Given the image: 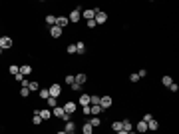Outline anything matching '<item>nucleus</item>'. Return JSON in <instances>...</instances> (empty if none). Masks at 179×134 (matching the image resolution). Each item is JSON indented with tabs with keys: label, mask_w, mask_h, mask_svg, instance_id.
<instances>
[{
	"label": "nucleus",
	"mask_w": 179,
	"mask_h": 134,
	"mask_svg": "<svg viewBox=\"0 0 179 134\" xmlns=\"http://www.w3.org/2000/svg\"><path fill=\"white\" fill-rule=\"evenodd\" d=\"M8 72H10L12 76H16V74L20 72V66H16V64H10V68H8Z\"/></svg>",
	"instance_id": "nucleus-29"
},
{
	"label": "nucleus",
	"mask_w": 179,
	"mask_h": 134,
	"mask_svg": "<svg viewBox=\"0 0 179 134\" xmlns=\"http://www.w3.org/2000/svg\"><path fill=\"white\" fill-rule=\"evenodd\" d=\"M2 52H4V50H2V48H0V56H2Z\"/></svg>",
	"instance_id": "nucleus-46"
},
{
	"label": "nucleus",
	"mask_w": 179,
	"mask_h": 134,
	"mask_svg": "<svg viewBox=\"0 0 179 134\" xmlns=\"http://www.w3.org/2000/svg\"><path fill=\"white\" fill-rule=\"evenodd\" d=\"M100 94H90V104H100Z\"/></svg>",
	"instance_id": "nucleus-28"
},
{
	"label": "nucleus",
	"mask_w": 179,
	"mask_h": 134,
	"mask_svg": "<svg viewBox=\"0 0 179 134\" xmlns=\"http://www.w3.org/2000/svg\"><path fill=\"white\" fill-rule=\"evenodd\" d=\"M62 108H64V112H66V114H70V116H72L76 110H78V104L72 102V100H68V102H64V106H62Z\"/></svg>",
	"instance_id": "nucleus-5"
},
{
	"label": "nucleus",
	"mask_w": 179,
	"mask_h": 134,
	"mask_svg": "<svg viewBox=\"0 0 179 134\" xmlns=\"http://www.w3.org/2000/svg\"><path fill=\"white\" fill-rule=\"evenodd\" d=\"M38 114H40L42 120H50V118H52V110H50V108H42Z\"/></svg>",
	"instance_id": "nucleus-15"
},
{
	"label": "nucleus",
	"mask_w": 179,
	"mask_h": 134,
	"mask_svg": "<svg viewBox=\"0 0 179 134\" xmlns=\"http://www.w3.org/2000/svg\"><path fill=\"white\" fill-rule=\"evenodd\" d=\"M82 112H84V116H90V106H82Z\"/></svg>",
	"instance_id": "nucleus-41"
},
{
	"label": "nucleus",
	"mask_w": 179,
	"mask_h": 134,
	"mask_svg": "<svg viewBox=\"0 0 179 134\" xmlns=\"http://www.w3.org/2000/svg\"><path fill=\"white\" fill-rule=\"evenodd\" d=\"M93 20H96V26H101V24L108 22V14H105L104 10H97L96 16H93Z\"/></svg>",
	"instance_id": "nucleus-2"
},
{
	"label": "nucleus",
	"mask_w": 179,
	"mask_h": 134,
	"mask_svg": "<svg viewBox=\"0 0 179 134\" xmlns=\"http://www.w3.org/2000/svg\"><path fill=\"white\" fill-rule=\"evenodd\" d=\"M38 96H40L42 100H46V98H48V96H50V92H48V88H40V90H38Z\"/></svg>",
	"instance_id": "nucleus-26"
},
{
	"label": "nucleus",
	"mask_w": 179,
	"mask_h": 134,
	"mask_svg": "<svg viewBox=\"0 0 179 134\" xmlns=\"http://www.w3.org/2000/svg\"><path fill=\"white\" fill-rule=\"evenodd\" d=\"M14 80H16V82H20V84H22L24 76H22V74H20V72H18V74H16V76H14Z\"/></svg>",
	"instance_id": "nucleus-38"
},
{
	"label": "nucleus",
	"mask_w": 179,
	"mask_h": 134,
	"mask_svg": "<svg viewBox=\"0 0 179 134\" xmlns=\"http://www.w3.org/2000/svg\"><path fill=\"white\" fill-rule=\"evenodd\" d=\"M101 112L104 110H101L100 104H90V116H100Z\"/></svg>",
	"instance_id": "nucleus-10"
},
{
	"label": "nucleus",
	"mask_w": 179,
	"mask_h": 134,
	"mask_svg": "<svg viewBox=\"0 0 179 134\" xmlns=\"http://www.w3.org/2000/svg\"><path fill=\"white\" fill-rule=\"evenodd\" d=\"M52 116H56V118H62L64 122H68V120H72V116H70V114H66L62 106H56V108H52Z\"/></svg>",
	"instance_id": "nucleus-1"
},
{
	"label": "nucleus",
	"mask_w": 179,
	"mask_h": 134,
	"mask_svg": "<svg viewBox=\"0 0 179 134\" xmlns=\"http://www.w3.org/2000/svg\"><path fill=\"white\" fill-rule=\"evenodd\" d=\"M127 134H137V132H135V130H131V132H127Z\"/></svg>",
	"instance_id": "nucleus-45"
},
{
	"label": "nucleus",
	"mask_w": 179,
	"mask_h": 134,
	"mask_svg": "<svg viewBox=\"0 0 179 134\" xmlns=\"http://www.w3.org/2000/svg\"><path fill=\"white\" fill-rule=\"evenodd\" d=\"M157 128H159V122H157L155 118H151V120L147 122V132H155Z\"/></svg>",
	"instance_id": "nucleus-19"
},
{
	"label": "nucleus",
	"mask_w": 179,
	"mask_h": 134,
	"mask_svg": "<svg viewBox=\"0 0 179 134\" xmlns=\"http://www.w3.org/2000/svg\"><path fill=\"white\" fill-rule=\"evenodd\" d=\"M112 104H113L112 96H101V98H100V106H101V110H108V108H112Z\"/></svg>",
	"instance_id": "nucleus-7"
},
{
	"label": "nucleus",
	"mask_w": 179,
	"mask_h": 134,
	"mask_svg": "<svg viewBox=\"0 0 179 134\" xmlns=\"http://www.w3.org/2000/svg\"><path fill=\"white\" fill-rule=\"evenodd\" d=\"M66 84H68V86L74 84V76H72V74H68V76H66Z\"/></svg>",
	"instance_id": "nucleus-35"
},
{
	"label": "nucleus",
	"mask_w": 179,
	"mask_h": 134,
	"mask_svg": "<svg viewBox=\"0 0 179 134\" xmlns=\"http://www.w3.org/2000/svg\"><path fill=\"white\" fill-rule=\"evenodd\" d=\"M68 24H70L68 16H56V26H58V28H62V30H64V28H66Z\"/></svg>",
	"instance_id": "nucleus-9"
},
{
	"label": "nucleus",
	"mask_w": 179,
	"mask_h": 134,
	"mask_svg": "<svg viewBox=\"0 0 179 134\" xmlns=\"http://www.w3.org/2000/svg\"><path fill=\"white\" fill-rule=\"evenodd\" d=\"M86 50H88V46H86V42H76V54H86Z\"/></svg>",
	"instance_id": "nucleus-17"
},
{
	"label": "nucleus",
	"mask_w": 179,
	"mask_h": 134,
	"mask_svg": "<svg viewBox=\"0 0 179 134\" xmlns=\"http://www.w3.org/2000/svg\"><path fill=\"white\" fill-rule=\"evenodd\" d=\"M86 26H88V28H96V20H88Z\"/></svg>",
	"instance_id": "nucleus-39"
},
{
	"label": "nucleus",
	"mask_w": 179,
	"mask_h": 134,
	"mask_svg": "<svg viewBox=\"0 0 179 134\" xmlns=\"http://www.w3.org/2000/svg\"><path fill=\"white\" fill-rule=\"evenodd\" d=\"M46 22H48V26H54V24H56V16L48 14V16H46Z\"/></svg>",
	"instance_id": "nucleus-31"
},
{
	"label": "nucleus",
	"mask_w": 179,
	"mask_h": 134,
	"mask_svg": "<svg viewBox=\"0 0 179 134\" xmlns=\"http://www.w3.org/2000/svg\"><path fill=\"white\" fill-rule=\"evenodd\" d=\"M167 88H169V90H171V92H177V90H179V86H177V82H173V84H169V86H167Z\"/></svg>",
	"instance_id": "nucleus-36"
},
{
	"label": "nucleus",
	"mask_w": 179,
	"mask_h": 134,
	"mask_svg": "<svg viewBox=\"0 0 179 134\" xmlns=\"http://www.w3.org/2000/svg\"><path fill=\"white\" fill-rule=\"evenodd\" d=\"M20 74H22L24 78L30 76V74H32V66H30V64H22V66H20Z\"/></svg>",
	"instance_id": "nucleus-18"
},
{
	"label": "nucleus",
	"mask_w": 179,
	"mask_h": 134,
	"mask_svg": "<svg viewBox=\"0 0 179 134\" xmlns=\"http://www.w3.org/2000/svg\"><path fill=\"white\" fill-rule=\"evenodd\" d=\"M135 132H137V134H145V132H147V122L139 120V122L135 124Z\"/></svg>",
	"instance_id": "nucleus-12"
},
{
	"label": "nucleus",
	"mask_w": 179,
	"mask_h": 134,
	"mask_svg": "<svg viewBox=\"0 0 179 134\" xmlns=\"http://www.w3.org/2000/svg\"><path fill=\"white\" fill-rule=\"evenodd\" d=\"M82 134H93V128H92V124H90V122H86L82 126Z\"/></svg>",
	"instance_id": "nucleus-25"
},
{
	"label": "nucleus",
	"mask_w": 179,
	"mask_h": 134,
	"mask_svg": "<svg viewBox=\"0 0 179 134\" xmlns=\"http://www.w3.org/2000/svg\"><path fill=\"white\" fill-rule=\"evenodd\" d=\"M80 106H90V94H80Z\"/></svg>",
	"instance_id": "nucleus-20"
},
{
	"label": "nucleus",
	"mask_w": 179,
	"mask_h": 134,
	"mask_svg": "<svg viewBox=\"0 0 179 134\" xmlns=\"http://www.w3.org/2000/svg\"><path fill=\"white\" fill-rule=\"evenodd\" d=\"M88 122L92 124V128H97V126H100V124H101V118H97V116H93V118H90Z\"/></svg>",
	"instance_id": "nucleus-24"
},
{
	"label": "nucleus",
	"mask_w": 179,
	"mask_h": 134,
	"mask_svg": "<svg viewBox=\"0 0 179 134\" xmlns=\"http://www.w3.org/2000/svg\"><path fill=\"white\" fill-rule=\"evenodd\" d=\"M121 130H125V132H131V130H133V124H131L129 118L121 120Z\"/></svg>",
	"instance_id": "nucleus-16"
},
{
	"label": "nucleus",
	"mask_w": 179,
	"mask_h": 134,
	"mask_svg": "<svg viewBox=\"0 0 179 134\" xmlns=\"http://www.w3.org/2000/svg\"><path fill=\"white\" fill-rule=\"evenodd\" d=\"M116 134H127V132H125V130H119V132H116Z\"/></svg>",
	"instance_id": "nucleus-43"
},
{
	"label": "nucleus",
	"mask_w": 179,
	"mask_h": 134,
	"mask_svg": "<svg viewBox=\"0 0 179 134\" xmlns=\"http://www.w3.org/2000/svg\"><path fill=\"white\" fill-rule=\"evenodd\" d=\"M66 52H68V54H76V44H68Z\"/></svg>",
	"instance_id": "nucleus-34"
},
{
	"label": "nucleus",
	"mask_w": 179,
	"mask_h": 134,
	"mask_svg": "<svg viewBox=\"0 0 179 134\" xmlns=\"http://www.w3.org/2000/svg\"><path fill=\"white\" fill-rule=\"evenodd\" d=\"M64 132H76V122L74 120H68V122H64Z\"/></svg>",
	"instance_id": "nucleus-14"
},
{
	"label": "nucleus",
	"mask_w": 179,
	"mask_h": 134,
	"mask_svg": "<svg viewBox=\"0 0 179 134\" xmlns=\"http://www.w3.org/2000/svg\"><path fill=\"white\" fill-rule=\"evenodd\" d=\"M161 84H163V86L173 84V78H171V76H163V78H161Z\"/></svg>",
	"instance_id": "nucleus-33"
},
{
	"label": "nucleus",
	"mask_w": 179,
	"mask_h": 134,
	"mask_svg": "<svg viewBox=\"0 0 179 134\" xmlns=\"http://www.w3.org/2000/svg\"><path fill=\"white\" fill-rule=\"evenodd\" d=\"M70 134H76V132H70Z\"/></svg>",
	"instance_id": "nucleus-47"
},
{
	"label": "nucleus",
	"mask_w": 179,
	"mask_h": 134,
	"mask_svg": "<svg viewBox=\"0 0 179 134\" xmlns=\"http://www.w3.org/2000/svg\"><path fill=\"white\" fill-rule=\"evenodd\" d=\"M28 88H30V92H38V90H40V82H38V80H32L28 84Z\"/></svg>",
	"instance_id": "nucleus-21"
},
{
	"label": "nucleus",
	"mask_w": 179,
	"mask_h": 134,
	"mask_svg": "<svg viewBox=\"0 0 179 134\" xmlns=\"http://www.w3.org/2000/svg\"><path fill=\"white\" fill-rule=\"evenodd\" d=\"M86 80H88V76H86L84 72H78V74L74 76V82H76V84H80V86H82V84H86Z\"/></svg>",
	"instance_id": "nucleus-13"
},
{
	"label": "nucleus",
	"mask_w": 179,
	"mask_h": 134,
	"mask_svg": "<svg viewBox=\"0 0 179 134\" xmlns=\"http://www.w3.org/2000/svg\"><path fill=\"white\" fill-rule=\"evenodd\" d=\"M80 18H82V10H80V6H78V8H74V10L70 12V16H68L70 24H76V22H80Z\"/></svg>",
	"instance_id": "nucleus-3"
},
{
	"label": "nucleus",
	"mask_w": 179,
	"mask_h": 134,
	"mask_svg": "<svg viewBox=\"0 0 179 134\" xmlns=\"http://www.w3.org/2000/svg\"><path fill=\"white\" fill-rule=\"evenodd\" d=\"M100 10V8H86V10H82V18H86V22L88 20H93V16H96V12Z\"/></svg>",
	"instance_id": "nucleus-6"
},
{
	"label": "nucleus",
	"mask_w": 179,
	"mask_h": 134,
	"mask_svg": "<svg viewBox=\"0 0 179 134\" xmlns=\"http://www.w3.org/2000/svg\"><path fill=\"white\" fill-rule=\"evenodd\" d=\"M12 46H14V40L10 36H0V48L2 50H10Z\"/></svg>",
	"instance_id": "nucleus-4"
},
{
	"label": "nucleus",
	"mask_w": 179,
	"mask_h": 134,
	"mask_svg": "<svg viewBox=\"0 0 179 134\" xmlns=\"http://www.w3.org/2000/svg\"><path fill=\"white\" fill-rule=\"evenodd\" d=\"M137 76H139V78H145V76H147V70H145V68H141V70L137 72Z\"/></svg>",
	"instance_id": "nucleus-37"
},
{
	"label": "nucleus",
	"mask_w": 179,
	"mask_h": 134,
	"mask_svg": "<svg viewBox=\"0 0 179 134\" xmlns=\"http://www.w3.org/2000/svg\"><path fill=\"white\" fill-rule=\"evenodd\" d=\"M80 88H82V86H80V84H76V82H74V84H72V90H74V92H78Z\"/></svg>",
	"instance_id": "nucleus-42"
},
{
	"label": "nucleus",
	"mask_w": 179,
	"mask_h": 134,
	"mask_svg": "<svg viewBox=\"0 0 179 134\" xmlns=\"http://www.w3.org/2000/svg\"><path fill=\"white\" fill-rule=\"evenodd\" d=\"M46 100H48V108H50V110L58 106V98H52V96H48V98H46Z\"/></svg>",
	"instance_id": "nucleus-23"
},
{
	"label": "nucleus",
	"mask_w": 179,
	"mask_h": 134,
	"mask_svg": "<svg viewBox=\"0 0 179 134\" xmlns=\"http://www.w3.org/2000/svg\"><path fill=\"white\" fill-rule=\"evenodd\" d=\"M112 130H113V132H119V130H121V120H116V122H112Z\"/></svg>",
	"instance_id": "nucleus-30"
},
{
	"label": "nucleus",
	"mask_w": 179,
	"mask_h": 134,
	"mask_svg": "<svg viewBox=\"0 0 179 134\" xmlns=\"http://www.w3.org/2000/svg\"><path fill=\"white\" fill-rule=\"evenodd\" d=\"M42 122H44V120L40 118V114H34V116H32V124H34V126H40Z\"/></svg>",
	"instance_id": "nucleus-27"
},
{
	"label": "nucleus",
	"mask_w": 179,
	"mask_h": 134,
	"mask_svg": "<svg viewBox=\"0 0 179 134\" xmlns=\"http://www.w3.org/2000/svg\"><path fill=\"white\" fill-rule=\"evenodd\" d=\"M48 92H50L52 98H58V96L62 94V86H60V84H52V86H48Z\"/></svg>",
	"instance_id": "nucleus-8"
},
{
	"label": "nucleus",
	"mask_w": 179,
	"mask_h": 134,
	"mask_svg": "<svg viewBox=\"0 0 179 134\" xmlns=\"http://www.w3.org/2000/svg\"><path fill=\"white\" fill-rule=\"evenodd\" d=\"M62 34H64V30H62V28H58L56 24H54V26H50V36H52V38H60Z\"/></svg>",
	"instance_id": "nucleus-11"
},
{
	"label": "nucleus",
	"mask_w": 179,
	"mask_h": 134,
	"mask_svg": "<svg viewBox=\"0 0 179 134\" xmlns=\"http://www.w3.org/2000/svg\"><path fill=\"white\" fill-rule=\"evenodd\" d=\"M18 94L22 96V98H28V96H30V88H28V86H20Z\"/></svg>",
	"instance_id": "nucleus-22"
},
{
	"label": "nucleus",
	"mask_w": 179,
	"mask_h": 134,
	"mask_svg": "<svg viewBox=\"0 0 179 134\" xmlns=\"http://www.w3.org/2000/svg\"><path fill=\"white\" fill-rule=\"evenodd\" d=\"M56 134H68V132H64V130H60V132H56Z\"/></svg>",
	"instance_id": "nucleus-44"
},
{
	"label": "nucleus",
	"mask_w": 179,
	"mask_h": 134,
	"mask_svg": "<svg viewBox=\"0 0 179 134\" xmlns=\"http://www.w3.org/2000/svg\"><path fill=\"white\" fill-rule=\"evenodd\" d=\"M129 82H131V84H137V82H139L137 72H131V74H129Z\"/></svg>",
	"instance_id": "nucleus-32"
},
{
	"label": "nucleus",
	"mask_w": 179,
	"mask_h": 134,
	"mask_svg": "<svg viewBox=\"0 0 179 134\" xmlns=\"http://www.w3.org/2000/svg\"><path fill=\"white\" fill-rule=\"evenodd\" d=\"M151 118H153V116H151V114H149V112H147V114H143V118H141V120H143V122H149V120H151Z\"/></svg>",
	"instance_id": "nucleus-40"
}]
</instances>
